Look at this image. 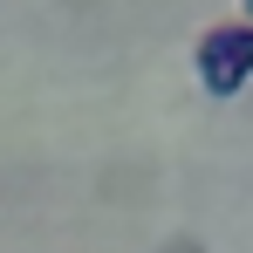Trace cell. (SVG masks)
Listing matches in <instances>:
<instances>
[{"label":"cell","instance_id":"obj_3","mask_svg":"<svg viewBox=\"0 0 253 253\" xmlns=\"http://www.w3.org/2000/svg\"><path fill=\"white\" fill-rule=\"evenodd\" d=\"M240 21H253V0H240Z\"/></svg>","mask_w":253,"mask_h":253},{"label":"cell","instance_id":"obj_2","mask_svg":"<svg viewBox=\"0 0 253 253\" xmlns=\"http://www.w3.org/2000/svg\"><path fill=\"white\" fill-rule=\"evenodd\" d=\"M158 253H206V247H199V240H165Z\"/></svg>","mask_w":253,"mask_h":253},{"label":"cell","instance_id":"obj_1","mask_svg":"<svg viewBox=\"0 0 253 253\" xmlns=\"http://www.w3.org/2000/svg\"><path fill=\"white\" fill-rule=\"evenodd\" d=\"M192 76L212 103H233L253 83V21H219L192 42Z\"/></svg>","mask_w":253,"mask_h":253}]
</instances>
